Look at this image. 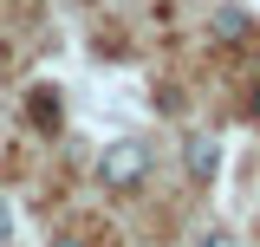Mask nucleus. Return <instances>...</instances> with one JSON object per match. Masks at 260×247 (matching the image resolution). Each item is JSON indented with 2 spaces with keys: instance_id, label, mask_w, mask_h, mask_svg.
I'll list each match as a JSON object with an SVG mask.
<instances>
[{
  "instance_id": "nucleus-1",
  "label": "nucleus",
  "mask_w": 260,
  "mask_h": 247,
  "mask_svg": "<svg viewBox=\"0 0 260 247\" xmlns=\"http://www.w3.org/2000/svg\"><path fill=\"white\" fill-rule=\"evenodd\" d=\"M143 176H150V150H143L137 137H124V143H104V156H98V182H104V189L130 195V189H143Z\"/></svg>"
},
{
  "instance_id": "nucleus-2",
  "label": "nucleus",
  "mask_w": 260,
  "mask_h": 247,
  "mask_svg": "<svg viewBox=\"0 0 260 247\" xmlns=\"http://www.w3.org/2000/svg\"><path fill=\"white\" fill-rule=\"evenodd\" d=\"M215 163H221L215 137H208V130H189V137H182V169H189V182H208Z\"/></svg>"
},
{
  "instance_id": "nucleus-3",
  "label": "nucleus",
  "mask_w": 260,
  "mask_h": 247,
  "mask_svg": "<svg viewBox=\"0 0 260 247\" xmlns=\"http://www.w3.org/2000/svg\"><path fill=\"white\" fill-rule=\"evenodd\" d=\"M208 33H215L221 46H241V39L260 33V20L247 13V7H215V13H208Z\"/></svg>"
},
{
  "instance_id": "nucleus-4",
  "label": "nucleus",
  "mask_w": 260,
  "mask_h": 247,
  "mask_svg": "<svg viewBox=\"0 0 260 247\" xmlns=\"http://www.w3.org/2000/svg\"><path fill=\"white\" fill-rule=\"evenodd\" d=\"M26 111H32V123H39V130H52V123H59V98H52V91H32Z\"/></svg>"
},
{
  "instance_id": "nucleus-5",
  "label": "nucleus",
  "mask_w": 260,
  "mask_h": 247,
  "mask_svg": "<svg viewBox=\"0 0 260 247\" xmlns=\"http://www.w3.org/2000/svg\"><path fill=\"white\" fill-rule=\"evenodd\" d=\"M195 247H241V241H234L228 228H208V234H202V241H195Z\"/></svg>"
},
{
  "instance_id": "nucleus-6",
  "label": "nucleus",
  "mask_w": 260,
  "mask_h": 247,
  "mask_svg": "<svg viewBox=\"0 0 260 247\" xmlns=\"http://www.w3.org/2000/svg\"><path fill=\"white\" fill-rule=\"evenodd\" d=\"M7 234H13V215H7V202H0V241H7Z\"/></svg>"
},
{
  "instance_id": "nucleus-7",
  "label": "nucleus",
  "mask_w": 260,
  "mask_h": 247,
  "mask_svg": "<svg viewBox=\"0 0 260 247\" xmlns=\"http://www.w3.org/2000/svg\"><path fill=\"white\" fill-rule=\"evenodd\" d=\"M52 247H85V241H78V234H52Z\"/></svg>"
},
{
  "instance_id": "nucleus-8",
  "label": "nucleus",
  "mask_w": 260,
  "mask_h": 247,
  "mask_svg": "<svg viewBox=\"0 0 260 247\" xmlns=\"http://www.w3.org/2000/svg\"><path fill=\"white\" fill-rule=\"evenodd\" d=\"M254 117H260V85H254Z\"/></svg>"
},
{
  "instance_id": "nucleus-9",
  "label": "nucleus",
  "mask_w": 260,
  "mask_h": 247,
  "mask_svg": "<svg viewBox=\"0 0 260 247\" xmlns=\"http://www.w3.org/2000/svg\"><path fill=\"white\" fill-rule=\"evenodd\" d=\"M0 247H7V241H0Z\"/></svg>"
}]
</instances>
